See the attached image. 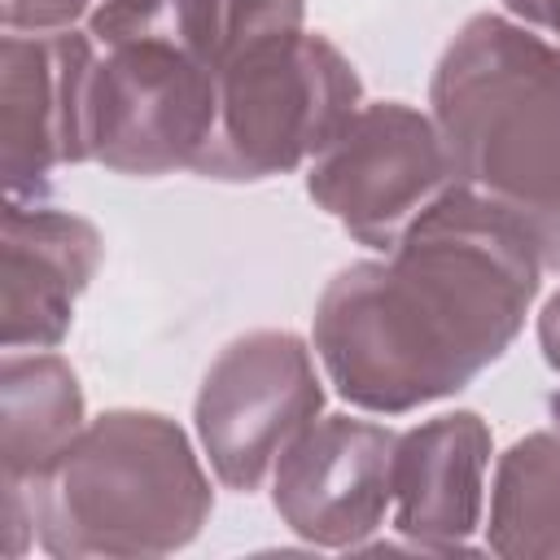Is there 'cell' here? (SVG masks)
Here are the masks:
<instances>
[{"instance_id": "obj_4", "label": "cell", "mask_w": 560, "mask_h": 560, "mask_svg": "<svg viewBox=\"0 0 560 560\" xmlns=\"http://www.w3.org/2000/svg\"><path fill=\"white\" fill-rule=\"evenodd\" d=\"M359 109V74L337 44L302 26L271 31L223 61L214 131L197 158L206 179H267L311 162Z\"/></svg>"}, {"instance_id": "obj_9", "label": "cell", "mask_w": 560, "mask_h": 560, "mask_svg": "<svg viewBox=\"0 0 560 560\" xmlns=\"http://www.w3.org/2000/svg\"><path fill=\"white\" fill-rule=\"evenodd\" d=\"M398 433L376 420H311L276 459V512L315 547H359L389 512Z\"/></svg>"}, {"instance_id": "obj_8", "label": "cell", "mask_w": 560, "mask_h": 560, "mask_svg": "<svg viewBox=\"0 0 560 560\" xmlns=\"http://www.w3.org/2000/svg\"><path fill=\"white\" fill-rule=\"evenodd\" d=\"M92 31H4L0 39V175L31 197L57 166L92 162Z\"/></svg>"}, {"instance_id": "obj_16", "label": "cell", "mask_w": 560, "mask_h": 560, "mask_svg": "<svg viewBox=\"0 0 560 560\" xmlns=\"http://www.w3.org/2000/svg\"><path fill=\"white\" fill-rule=\"evenodd\" d=\"M503 4L521 26L542 31V35H551L560 44V0H503Z\"/></svg>"}, {"instance_id": "obj_15", "label": "cell", "mask_w": 560, "mask_h": 560, "mask_svg": "<svg viewBox=\"0 0 560 560\" xmlns=\"http://www.w3.org/2000/svg\"><path fill=\"white\" fill-rule=\"evenodd\" d=\"M92 0H0L4 31H70Z\"/></svg>"}, {"instance_id": "obj_7", "label": "cell", "mask_w": 560, "mask_h": 560, "mask_svg": "<svg viewBox=\"0 0 560 560\" xmlns=\"http://www.w3.org/2000/svg\"><path fill=\"white\" fill-rule=\"evenodd\" d=\"M324 389L311 350L293 332H245L210 363L197 394V438L214 477L254 490L284 446L319 416Z\"/></svg>"}, {"instance_id": "obj_1", "label": "cell", "mask_w": 560, "mask_h": 560, "mask_svg": "<svg viewBox=\"0 0 560 560\" xmlns=\"http://www.w3.org/2000/svg\"><path fill=\"white\" fill-rule=\"evenodd\" d=\"M542 271L534 236L508 210L446 184L385 258L328 280L315 302V354L363 411L438 402L512 346Z\"/></svg>"}, {"instance_id": "obj_17", "label": "cell", "mask_w": 560, "mask_h": 560, "mask_svg": "<svg viewBox=\"0 0 560 560\" xmlns=\"http://www.w3.org/2000/svg\"><path fill=\"white\" fill-rule=\"evenodd\" d=\"M538 346H542L547 363L560 372V289L547 298V306H542V315H538ZM551 402H560V394H556Z\"/></svg>"}, {"instance_id": "obj_11", "label": "cell", "mask_w": 560, "mask_h": 560, "mask_svg": "<svg viewBox=\"0 0 560 560\" xmlns=\"http://www.w3.org/2000/svg\"><path fill=\"white\" fill-rule=\"evenodd\" d=\"M490 429L472 411L433 416L394 442V529L424 551H455L481 525Z\"/></svg>"}, {"instance_id": "obj_13", "label": "cell", "mask_w": 560, "mask_h": 560, "mask_svg": "<svg viewBox=\"0 0 560 560\" xmlns=\"http://www.w3.org/2000/svg\"><path fill=\"white\" fill-rule=\"evenodd\" d=\"M79 429L74 368L57 354H9L0 368V490H26Z\"/></svg>"}, {"instance_id": "obj_3", "label": "cell", "mask_w": 560, "mask_h": 560, "mask_svg": "<svg viewBox=\"0 0 560 560\" xmlns=\"http://www.w3.org/2000/svg\"><path fill=\"white\" fill-rule=\"evenodd\" d=\"M48 556H166L197 538L214 494L184 429L158 411H105L22 490Z\"/></svg>"}, {"instance_id": "obj_2", "label": "cell", "mask_w": 560, "mask_h": 560, "mask_svg": "<svg viewBox=\"0 0 560 560\" xmlns=\"http://www.w3.org/2000/svg\"><path fill=\"white\" fill-rule=\"evenodd\" d=\"M429 101L455 184L508 210L560 271V44L477 13L446 44Z\"/></svg>"}, {"instance_id": "obj_14", "label": "cell", "mask_w": 560, "mask_h": 560, "mask_svg": "<svg viewBox=\"0 0 560 560\" xmlns=\"http://www.w3.org/2000/svg\"><path fill=\"white\" fill-rule=\"evenodd\" d=\"M486 547L508 560H560V402L547 429L525 433L499 459Z\"/></svg>"}, {"instance_id": "obj_6", "label": "cell", "mask_w": 560, "mask_h": 560, "mask_svg": "<svg viewBox=\"0 0 560 560\" xmlns=\"http://www.w3.org/2000/svg\"><path fill=\"white\" fill-rule=\"evenodd\" d=\"M92 162L118 175L197 166L214 131V70L158 39L96 44Z\"/></svg>"}, {"instance_id": "obj_10", "label": "cell", "mask_w": 560, "mask_h": 560, "mask_svg": "<svg viewBox=\"0 0 560 560\" xmlns=\"http://www.w3.org/2000/svg\"><path fill=\"white\" fill-rule=\"evenodd\" d=\"M101 262L88 219L9 197L0 228V341L4 350H52L74 319V302Z\"/></svg>"}, {"instance_id": "obj_5", "label": "cell", "mask_w": 560, "mask_h": 560, "mask_svg": "<svg viewBox=\"0 0 560 560\" xmlns=\"http://www.w3.org/2000/svg\"><path fill=\"white\" fill-rule=\"evenodd\" d=\"M446 184L455 175L438 122L398 101L359 105L306 171L315 206L372 249H394Z\"/></svg>"}, {"instance_id": "obj_12", "label": "cell", "mask_w": 560, "mask_h": 560, "mask_svg": "<svg viewBox=\"0 0 560 560\" xmlns=\"http://www.w3.org/2000/svg\"><path fill=\"white\" fill-rule=\"evenodd\" d=\"M302 26V0H101L88 13L96 44L158 39L171 44L214 74L245 44Z\"/></svg>"}]
</instances>
